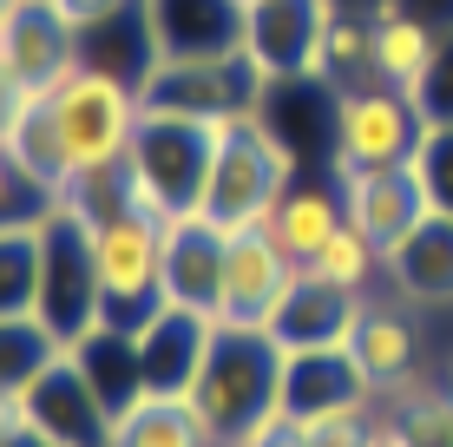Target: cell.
I'll list each match as a JSON object with an SVG mask.
<instances>
[{
    "instance_id": "cell-1",
    "label": "cell",
    "mask_w": 453,
    "mask_h": 447,
    "mask_svg": "<svg viewBox=\"0 0 453 447\" xmlns=\"http://www.w3.org/2000/svg\"><path fill=\"white\" fill-rule=\"evenodd\" d=\"M283 356L270 329H224L217 322V343L204 356V375L184 402L197 408V421L211 428L217 447H243L263 421L283 414Z\"/></svg>"
},
{
    "instance_id": "cell-2",
    "label": "cell",
    "mask_w": 453,
    "mask_h": 447,
    "mask_svg": "<svg viewBox=\"0 0 453 447\" xmlns=\"http://www.w3.org/2000/svg\"><path fill=\"white\" fill-rule=\"evenodd\" d=\"M296 178H309V165L296 158L289 138H276L263 119L250 126H217V151H211V178H204V197L197 211L217 218L237 237V230H270L276 204Z\"/></svg>"
},
{
    "instance_id": "cell-3",
    "label": "cell",
    "mask_w": 453,
    "mask_h": 447,
    "mask_svg": "<svg viewBox=\"0 0 453 447\" xmlns=\"http://www.w3.org/2000/svg\"><path fill=\"white\" fill-rule=\"evenodd\" d=\"M46 112L59 126V151H66V184L86 178V172H105L132 151L138 138V119H145V99H138L132 80L119 73H99V66H80L66 73L53 92H46Z\"/></svg>"
},
{
    "instance_id": "cell-4",
    "label": "cell",
    "mask_w": 453,
    "mask_h": 447,
    "mask_svg": "<svg viewBox=\"0 0 453 447\" xmlns=\"http://www.w3.org/2000/svg\"><path fill=\"white\" fill-rule=\"evenodd\" d=\"M211 151H217V126L204 119H171V112H145L138 138L125 151V172H132V211L145 218H178L204 197L211 178Z\"/></svg>"
},
{
    "instance_id": "cell-5",
    "label": "cell",
    "mask_w": 453,
    "mask_h": 447,
    "mask_svg": "<svg viewBox=\"0 0 453 447\" xmlns=\"http://www.w3.org/2000/svg\"><path fill=\"white\" fill-rule=\"evenodd\" d=\"M92 257H99L105 322L112 329H145L165 310V224L145 211H112L92 224Z\"/></svg>"
},
{
    "instance_id": "cell-6",
    "label": "cell",
    "mask_w": 453,
    "mask_h": 447,
    "mask_svg": "<svg viewBox=\"0 0 453 447\" xmlns=\"http://www.w3.org/2000/svg\"><path fill=\"white\" fill-rule=\"evenodd\" d=\"M105 289H99V257H92V224L66 204H46L40 218V322L59 335V343H80V335L99 329Z\"/></svg>"
},
{
    "instance_id": "cell-7",
    "label": "cell",
    "mask_w": 453,
    "mask_h": 447,
    "mask_svg": "<svg viewBox=\"0 0 453 447\" xmlns=\"http://www.w3.org/2000/svg\"><path fill=\"white\" fill-rule=\"evenodd\" d=\"M427 119L401 86H349L335 92V151H329V178H355V172H388L408 165Z\"/></svg>"
},
{
    "instance_id": "cell-8",
    "label": "cell",
    "mask_w": 453,
    "mask_h": 447,
    "mask_svg": "<svg viewBox=\"0 0 453 447\" xmlns=\"http://www.w3.org/2000/svg\"><path fill=\"white\" fill-rule=\"evenodd\" d=\"M303 264L270 237V230H237L224 250V297H217V322L224 329H270L276 303L289 297V283Z\"/></svg>"
},
{
    "instance_id": "cell-9",
    "label": "cell",
    "mask_w": 453,
    "mask_h": 447,
    "mask_svg": "<svg viewBox=\"0 0 453 447\" xmlns=\"http://www.w3.org/2000/svg\"><path fill=\"white\" fill-rule=\"evenodd\" d=\"M20 402H27V428H34L40 441H53V447H112L119 421L105 414L99 395H92V381H86V368L73 362V349L46 368Z\"/></svg>"
},
{
    "instance_id": "cell-10",
    "label": "cell",
    "mask_w": 453,
    "mask_h": 447,
    "mask_svg": "<svg viewBox=\"0 0 453 447\" xmlns=\"http://www.w3.org/2000/svg\"><path fill=\"white\" fill-rule=\"evenodd\" d=\"M0 66L13 73L27 92H53L66 73H80V34L59 20L46 0H13L0 13Z\"/></svg>"
},
{
    "instance_id": "cell-11",
    "label": "cell",
    "mask_w": 453,
    "mask_h": 447,
    "mask_svg": "<svg viewBox=\"0 0 453 447\" xmlns=\"http://www.w3.org/2000/svg\"><path fill=\"white\" fill-rule=\"evenodd\" d=\"M349 356L362 362V375L374 381L381 402H408L414 389H427V375H420V322H414V303H401V297L395 303L368 297Z\"/></svg>"
},
{
    "instance_id": "cell-12",
    "label": "cell",
    "mask_w": 453,
    "mask_h": 447,
    "mask_svg": "<svg viewBox=\"0 0 453 447\" xmlns=\"http://www.w3.org/2000/svg\"><path fill=\"white\" fill-rule=\"evenodd\" d=\"M342 0H257L243 20V46L270 80H303L316 73V40Z\"/></svg>"
},
{
    "instance_id": "cell-13",
    "label": "cell",
    "mask_w": 453,
    "mask_h": 447,
    "mask_svg": "<svg viewBox=\"0 0 453 447\" xmlns=\"http://www.w3.org/2000/svg\"><path fill=\"white\" fill-rule=\"evenodd\" d=\"M224 250H230V230L204 218V211H178L165 218V303H184V310H211L224 297Z\"/></svg>"
},
{
    "instance_id": "cell-14",
    "label": "cell",
    "mask_w": 453,
    "mask_h": 447,
    "mask_svg": "<svg viewBox=\"0 0 453 447\" xmlns=\"http://www.w3.org/2000/svg\"><path fill=\"white\" fill-rule=\"evenodd\" d=\"M211 343H217V316H211V310L165 303V310L151 316L145 329H138V356H145L151 395H191L197 375H204Z\"/></svg>"
},
{
    "instance_id": "cell-15",
    "label": "cell",
    "mask_w": 453,
    "mask_h": 447,
    "mask_svg": "<svg viewBox=\"0 0 453 447\" xmlns=\"http://www.w3.org/2000/svg\"><path fill=\"white\" fill-rule=\"evenodd\" d=\"M381 402L374 381L362 375V362L349 349H289L283 356V414L289 421H316L335 408H362Z\"/></svg>"
},
{
    "instance_id": "cell-16",
    "label": "cell",
    "mask_w": 453,
    "mask_h": 447,
    "mask_svg": "<svg viewBox=\"0 0 453 447\" xmlns=\"http://www.w3.org/2000/svg\"><path fill=\"white\" fill-rule=\"evenodd\" d=\"M158 59H224L243 53V20L237 0H145Z\"/></svg>"
},
{
    "instance_id": "cell-17",
    "label": "cell",
    "mask_w": 453,
    "mask_h": 447,
    "mask_svg": "<svg viewBox=\"0 0 453 447\" xmlns=\"http://www.w3.org/2000/svg\"><path fill=\"white\" fill-rule=\"evenodd\" d=\"M362 310H368V297H349V289H335V283H322V276L303 270L289 283V297L276 303L270 335L283 349H349Z\"/></svg>"
},
{
    "instance_id": "cell-18",
    "label": "cell",
    "mask_w": 453,
    "mask_h": 447,
    "mask_svg": "<svg viewBox=\"0 0 453 447\" xmlns=\"http://www.w3.org/2000/svg\"><path fill=\"white\" fill-rule=\"evenodd\" d=\"M342 184V211H349L355 230H368L381 250H395L408 230L427 218V191H420L414 165H388V172H355L335 178Z\"/></svg>"
},
{
    "instance_id": "cell-19",
    "label": "cell",
    "mask_w": 453,
    "mask_h": 447,
    "mask_svg": "<svg viewBox=\"0 0 453 447\" xmlns=\"http://www.w3.org/2000/svg\"><path fill=\"white\" fill-rule=\"evenodd\" d=\"M388 289L414 310H453V218L447 211H427L388 250Z\"/></svg>"
},
{
    "instance_id": "cell-20",
    "label": "cell",
    "mask_w": 453,
    "mask_h": 447,
    "mask_svg": "<svg viewBox=\"0 0 453 447\" xmlns=\"http://www.w3.org/2000/svg\"><path fill=\"white\" fill-rule=\"evenodd\" d=\"M73 362L86 368L92 395L105 402L112 421H125L138 402H151V381H145V356H138V335L132 329H112V322H99L92 335L73 343Z\"/></svg>"
},
{
    "instance_id": "cell-21",
    "label": "cell",
    "mask_w": 453,
    "mask_h": 447,
    "mask_svg": "<svg viewBox=\"0 0 453 447\" xmlns=\"http://www.w3.org/2000/svg\"><path fill=\"white\" fill-rule=\"evenodd\" d=\"M342 224H349V211H342V184L335 178H296L283 191V204H276V218H270V237L283 243L296 264H309Z\"/></svg>"
},
{
    "instance_id": "cell-22",
    "label": "cell",
    "mask_w": 453,
    "mask_h": 447,
    "mask_svg": "<svg viewBox=\"0 0 453 447\" xmlns=\"http://www.w3.org/2000/svg\"><path fill=\"white\" fill-rule=\"evenodd\" d=\"M368 20H374V80L414 92L420 73H427V59H434V46H441V34H434L414 7H401V0H381Z\"/></svg>"
},
{
    "instance_id": "cell-23",
    "label": "cell",
    "mask_w": 453,
    "mask_h": 447,
    "mask_svg": "<svg viewBox=\"0 0 453 447\" xmlns=\"http://www.w3.org/2000/svg\"><path fill=\"white\" fill-rule=\"evenodd\" d=\"M329 92H349V86H374V20L355 7H335L329 27L316 40V73Z\"/></svg>"
},
{
    "instance_id": "cell-24",
    "label": "cell",
    "mask_w": 453,
    "mask_h": 447,
    "mask_svg": "<svg viewBox=\"0 0 453 447\" xmlns=\"http://www.w3.org/2000/svg\"><path fill=\"white\" fill-rule=\"evenodd\" d=\"M112 447H217L184 395H151L112 428Z\"/></svg>"
},
{
    "instance_id": "cell-25",
    "label": "cell",
    "mask_w": 453,
    "mask_h": 447,
    "mask_svg": "<svg viewBox=\"0 0 453 447\" xmlns=\"http://www.w3.org/2000/svg\"><path fill=\"white\" fill-rule=\"evenodd\" d=\"M303 270L322 276V283H335V289H349V297H374V283H388V250L368 237V230L342 224Z\"/></svg>"
},
{
    "instance_id": "cell-26",
    "label": "cell",
    "mask_w": 453,
    "mask_h": 447,
    "mask_svg": "<svg viewBox=\"0 0 453 447\" xmlns=\"http://www.w3.org/2000/svg\"><path fill=\"white\" fill-rule=\"evenodd\" d=\"M7 151H13V165L27 172V184H34L46 204L66 191V151H59V126H53V112H46V92L20 112V126H13V138H7Z\"/></svg>"
},
{
    "instance_id": "cell-27",
    "label": "cell",
    "mask_w": 453,
    "mask_h": 447,
    "mask_svg": "<svg viewBox=\"0 0 453 447\" xmlns=\"http://www.w3.org/2000/svg\"><path fill=\"white\" fill-rule=\"evenodd\" d=\"M59 356H66V343L40 316H0V389L7 395H27Z\"/></svg>"
},
{
    "instance_id": "cell-28",
    "label": "cell",
    "mask_w": 453,
    "mask_h": 447,
    "mask_svg": "<svg viewBox=\"0 0 453 447\" xmlns=\"http://www.w3.org/2000/svg\"><path fill=\"white\" fill-rule=\"evenodd\" d=\"M40 310V218L0 224V316Z\"/></svg>"
},
{
    "instance_id": "cell-29",
    "label": "cell",
    "mask_w": 453,
    "mask_h": 447,
    "mask_svg": "<svg viewBox=\"0 0 453 447\" xmlns=\"http://www.w3.org/2000/svg\"><path fill=\"white\" fill-rule=\"evenodd\" d=\"M408 165H414L420 191H427V211H447L453 218V126H427Z\"/></svg>"
},
{
    "instance_id": "cell-30",
    "label": "cell",
    "mask_w": 453,
    "mask_h": 447,
    "mask_svg": "<svg viewBox=\"0 0 453 447\" xmlns=\"http://www.w3.org/2000/svg\"><path fill=\"white\" fill-rule=\"evenodd\" d=\"M408 99L420 105V119H427V126H453V27L441 34L427 73H420V86L408 92Z\"/></svg>"
},
{
    "instance_id": "cell-31",
    "label": "cell",
    "mask_w": 453,
    "mask_h": 447,
    "mask_svg": "<svg viewBox=\"0 0 453 447\" xmlns=\"http://www.w3.org/2000/svg\"><path fill=\"white\" fill-rule=\"evenodd\" d=\"M27 218H46V197L27 184V172L13 165L7 138H0V224H27Z\"/></svg>"
},
{
    "instance_id": "cell-32",
    "label": "cell",
    "mask_w": 453,
    "mask_h": 447,
    "mask_svg": "<svg viewBox=\"0 0 453 447\" xmlns=\"http://www.w3.org/2000/svg\"><path fill=\"white\" fill-rule=\"evenodd\" d=\"M46 7H53L59 20L73 27V34H92V27H105V20H119V13H132L138 0H46Z\"/></svg>"
},
{
    "instance_id": "cell-33",
    "label": "cell",
    "mask_w": 453,
    "mask_h": 447,
    "mask_svg": "<svg viewBox=\"0 0 453 447\" xmlns=\"http://www.w3.org/2000/svg\"><path fill=\"white\" fill-rule=\"evenodd\" d=\"M34 99H40V92H27L7 66H0V138H13V126H20V112H27Z\"/></svg>"
},
{
    "instance_id": "cell-34",
    "label": "cell",
    "mask_w": 453,
    "mask_h": 447,
    "mask_svg": "<svg viewBox=\"0 0 453 447\" xmlns=\"http://www.w3.org/2000/svg\"><path fill=\"white\" fill-rule=\"evenodd\" d=\"M13 435H27V402H20V395H7V389H0V447H7Z\"/></svg>"
},
{
    "instance_id": "cell-35",
    "label": "cell",
    "mask_w": 453,
    "mask_h": 447,
    "mask_svg": "<svg viewBox=\"0 0 453 447\" xmlns=\"http://www.w3.org/2000/svg\"><path fill=\"white\" fill-rule=\"evenodd\" d=\"M7 447H53V441H40V435H34V428H27V435H13Z\"/></svg>"
},
{
    "instance_id": "cell-36",
    "label": "cell",
    "mask_w": 453,
    "mask_h": 447,
    "mask_svg": "<svg viewBox=\"0 0 453 447\" xmlns=\"http://www.w3.org/2000/svg\"><path fill=\"white\" fill-rule=\"evenodd\" d=\"M342 7H355V13H374V7H381V0H342Z\"/></svg>"
},
{
    "instance_id": "cell-37",
    "label": "cell",
    "mask_w": 453,
    "mask_h": 447,
    "mask_svg": "<svg viewBox=\"0 0 453 447\" xmlns=\"http://www.w3.org/2000/svg\"><path fill=\"white\" fill-rule=\"evenodd\" d=\"M441 381H447V389H453V356H447V375H441Z\"/></svg>"
},
{
    "instance_id": "cell-38",
    "label": "cell",
    "mask_w": 453,
    "mask_h": 447,
    "mask_svg": "<svg viewBox=\"0 0 453 447\" xmlns=\"http://www.w3.org/2000/svg\"><path fill=\"white\" fill-rule=\"evenodd\" d=\"M237 7H243V13H250V7H257V0H237Z\"/></svg>"
},
{
    "instance_id": "cell-39",
    "label": "cell",
    "mask_w": 453,
    "mask_h": 447,
    "mask_svg": "<svg viewBox=\"0 0 453 447\" xmlns=\"http://www.w3.org/2000/svg\"><path fill=\"white\" fill-rule=\"evenodd\" d=\"M7 7H13V0H0V13H7Z\"/></svg>"
}]
</instances>
